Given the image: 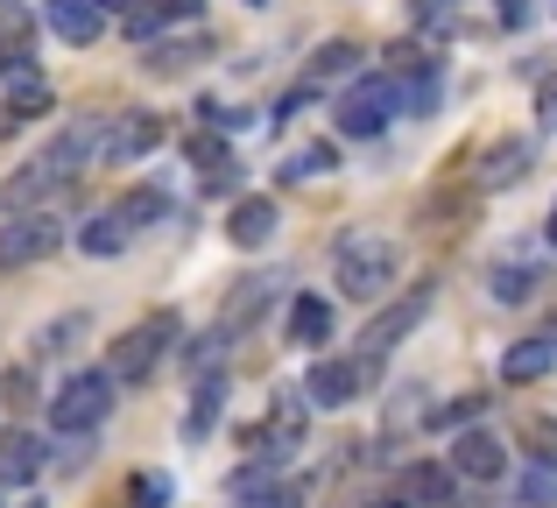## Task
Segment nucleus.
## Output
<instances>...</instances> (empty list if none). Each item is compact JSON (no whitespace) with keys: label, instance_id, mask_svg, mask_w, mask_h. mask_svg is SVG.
Segmentation results:
<instances>
[{"label":"nucleus","instance_id":"39448f33","mask_svg":"<svg viewBox=\"0 0 557 508\" xmlns=\"http://www.w3.org/2000/svg\"><path fill=\"white\" fill-rule=\"evenodd\" d=\"M395 113H403V85H395V71H374V78H360L354 92L339 99V113H332V121H339V135L374 141Z\"/></svg>","mask_w":557,"mask_h":508},{"label":"nucleus","instance_id":"cd10ccee","mask_svg":"<svg viewBox=\"0 0 557 508\" xmlns=\"http://www.w3.org/2000/svg\"><path fill=\"white\" fill-rule=\"evenodd\" d=\"M198 57H205V36H190V42H156V50H149V71H156V78H177V71H190Z\"/></svg>","mask_w":557,"mask_h":508},{"label":"nucleus","instance_id":"a878e982","mask_svg":"<svg viewBox=\"0 0 557 508\" xmlns=\"http://www.w3.org/2000/svg\"><path fill=\"white\" fill-rule=\"evenodd\" d=\"M332 170H339V149H332V141H311V149H297L283 163V177L289 184H311V177H332Z\"/></svg>","mask_w":557,"mask_h":508},{"label":"nucleus","instance_id":"f3484780","mask_svg":"<svg viewBox=\"0 0 557 508\" xmlns=\"http://www.w3.org/2000/svg\"><path fill=\"white\" fill-rule=\"evenodd\" d=\"M325 339H332V303L318 297V289H304V297L289 303V346H304V354H318Z\"/></svg>","mask_w":557,"mask_h":508},{"label":"nucleus","instance_id":"b1692460","mask_svg":"<svg viewBox=\"0 0 557 508\" xmlns=\"http://www.w3.org/2000/svg\"><path fill=\"white\" fill-rule=\"evenodd\" d=\"M36 113H50V85H42V71L8 78V121H36Z\"/></svg>","mask_w":557,"mask_h":508},{"label":"nucleus","instance_id":"e433bc0d","mask_svg":"<svg viewBox=\"0 0 557 508\" xmlns=\"http://www.w3.org/2000/svg\"><path fill=\"white\" fill-rule=\"evenodd\" d=\"M163 8H170V14H198V0H163Z\"/></svg>","mask_w":557,"mask_h":508},{"label":"nucleus","instance_id":"f257e3e1","mask_svg":"<svg viewBox=\"0 0 557 508\" xmlns=\"http://www.w3.org/2000/svg\"><path fill=\"white\" fill-rule=\"evenodd\" d=\"M332 275H339L346 297L374 303V297H388L395 275H403V248H395V240H381V234H346V240H339V261H332Z\"/></svg>","mask_w":557,"mask_h":508},{"label":"nucleus","instance_id":"473e14b6","mask_svg":"<svg viewBox=\"0 0 557 508\" xmlns=\"http://www.w3.org/2000/svg\"><path fill=\"white\" fill-rule=\"evenodd\" d=\"M78 332H85V318H57V325H42V339H36V346H42V354H64Z\"/></svg>","mask_w":557,"mask_h":508},{"label":"nucleus","instance_id":"7ed1b4c3","mask_svg":"<svg viewBox=\"0 0 557 508\" xmlns=\"http://www.w3.org/2000/svg\"><path fill=\"white\" fill-rule=\"evenodd\" d=\"M170 339H177V311H156V318H141L127 339H113V360H107L113 388H141V382H149L156 360L170 354Z\"/></svg>","mask_w":557,"mask_h":508},{"label":"nucleus","instance_id":"f8f14e48","mask_svg":"<svg viewBox=\"0 0 557 508\" xmlns=\"http://www.w3.org/2000/svg\"><path fill=\"white\" fill-rule=\"evenodd\" d=\"M42 22H50V36H57V42L85 50V42H99L107 14H99V0H42Z\"/></svg>","mask_w":557,"mask_h":508},{"label":"nucleus","instance_id":"72a5a7b5","mask_svg":"<svg viewBox=\"0 0 557 508\" xmlns=\"http://www.w3.org/2000/svg\"><path fill=\"white\" fill-rule=\"evenodd\" d=\"M494 22H502V28H530L536 22V0H494Z\"/></svg>","mask_w":557,"mask_h":508},{"label":"nucleus","instance_id":"423d86ee","mask_svg":"<svg viewBox=\"0 0 557 508\" xmlns=\"http://www.w3.org/2000/svg\"><path fill=\"white\" fill-rule=\"evenodd\" d=\"M368 382H374V354H325L311 368V382H304V402H318V410H346V402H360Z\"/></svg>","mask_w":557,"mask_h":508},{"label":"nucleus","instance_id":"1a4fd4ad","mask_svg":"<svg viewBox=\"0 0 557 508\" xmlns=\"http://www.w3.org/2000/svg\"><path fill=\"white\" fill-rule=\"evenodd\" d=\"M304 424H311V402H304V388H283V396L269 402V424H261L255 445H269V459H289V453H304Z\"/></svg>","mask_w":557,"mask_h":508},{"label":"nucleus","instance_id":"6e6552de","mask_svg":"<svg viewBox=\"0 0 557 508\" xmlns=\"http://www.w3.org/2000/svg\"><path fill=\"white\" fill-rule=\"evenodd\" d=\"M431 297H437V289H431V283H417V289H403V297H395L388 311H374V325H368V354L381 360L388 346H403L409 332H417L423 318H431Z\"/></svg>","mask_w":557,"mask_h":508},{"label":"nucleus","instance_id":"c9c22d12","mask_svg":"<svg viewBox=\"0 0 557 508\" xmlns=\"http://www.w3.org/2000/svg\"><path fill=\"white\" fill-rule=\"evenodd\" d=\"M127 8H135V0H99V14H121V22H127Z\"/></svg>","mask_w":557,"mask_h":508},{"label":"nucleus","instance_id":"ea45409f","mask_svg":"<svg viewBox=\"0 0 557 508\" xmlns=\"http://www.w3.org/2000/svg\"><path fill=\"white\" fill-rule=\"evenodd\" d=\"M544 240H550V248H557V212H550V226H544Z\"/></svg>","mask_w":557,"mask_h":508},{"label":"nucleus","instance_id":"bb28decb","mask_svg":"<svg viewBox=\"0 0 557 508\" xmlns=\"http://www.w3.org/2000/svg\"><path fill=\"white\" fill-rule=\"evenodd\" d=\"M113 212H121V226H127V234H141L149 220H163V212H170V198L156 191V184H141V191H127V198H121Z\"/></svg>","mask_w":557,"mask_h":508},{"label":"nucleus","instance_id":"f704fd0d","mask_svg":"<svg viewBox=\"0 0 557 508\" xmlns=\"http://www.w3.org/2000/svg\"><path fill=\"white\" fill-rule=\"evenodd\" d=\"M536 121H544V135H557V85H544V99H536Z\"/></svg>","mask_w":557,"mask_h":508},{"label":"nucleus","instance_id":"7c9ffc66","mask_svg":"<svg viewBox=\"0 0 557 508\" xmlns=\"http://www.w3.org/2000/svg\"><path fill=\"white\" fill-rule=\"evenodd\" d=\"M163 22H170V8H163V0H135L121 28H127L135 42H156V36H163Z\"/></svg>","mask_w":557,"mask_h":508},{"label":"nucleus","instance_id":"58836bf2","mask_svg":"<svg viewBox=\"0 0 557 508\" xmlns=\"http://www.w3.org/2000/svg\"><path fill=\"white\" fill-rule=\"evenodd\" d=\"M536 339H550V354H557V318H550V325H544V332H536Z\"/></svg>","mask_w":557,"mask_h":508},{"label":"nucleus","instance_id":"c756f323","mask_svg":"<svg viewBox=\"0 0 557 508\" xmlns=\"http://www.w3.org/2000/svg\"><path fill=\"white\" fill-rule=\"evenodd\" d=\"M346 71H360V50H354V42H325V50H318L311 57V85H325V78H346Z\"/></svg>","mask_w":557,"mask_h":508},{"label":"nucleus","instance_id":"a211bd4d","mask_svg":"<svg viewBox=\"0 0 557 508\" xmlns=\"http://www.w3.org/2000/svg\"><path fill=\"white\" fill-rule=\"evenodd\" d=\"M451 487H459V473L437 467V459H423V467L403 473V501L409 508H451Z\"/></svg>","mask_w":557,"mask_h":508},{"label":"nucleus","instance_id":"dca6fc26","mask_svg":"<svg viewBox=\"0 0 557 508\" xmlns=\"http://www.w3.org/2000/svg\"><path fill=\"white\" fill-rule=\"evenodd\" d=\"M269 303H275V275H240V289L226 297V318H219V332H226V339H233V332H247L261 311H269Z\"/></svg>","mask_w":557,"mask_h":508},{"label":"nucleus","instance_id":"2f4dec72","mask_svg":"<svg viewBox=\"0 0 557 508\" xmlns=\"http://www.w3.org/2000/svg\"><path fill=\"white\" fill-rule=\"evenodd\" d=\"M135 508H170V473H135Z\"/></svg>","mask_w":557,"mask_h":508},{"label":"nucleus","instance_id":"9b49d317","mask_svg":"<svg viewBox=\"0 0 557 508\" xmlns=\"http://www.w3.org/2000/svg\"><path fill=\"white\" fill-rule=\"evenodd\" d=\"M451 473H459V481H502V473H508V445L494 438V431H459V445H451Z\"/></svg>","mask_w":557,"mask_h":508},{"label":"nucleus","instance_id":"5701e85b","mask_svg":"<svg viewBox=\"0 0 557 508\" xmlns=\"http://www.w3.org/2000/svg\"><path fill=\"white\" fill-rule=\"evenodd\" d=\"M50 191H57V177H50L42 163H28L22 177H8V191H0V206H8V212H36V206H42Z\"/></svg>","mask_w":557,"mask_h":508},{"label":"nucleus","instance_id":"c85d7f7f","mask_svg":"<svg viewBox=\"0 0 557 508\" xmlns=\"http://www.w3.org/2000/svg\"><path fill=\"white\" fill-rule=\"evenodd\" d=\"M522 445L544 473H557V417H522Z\"/></svg>","mask_w":557,"mask_h":508},{"label":"nucleus","instance_id":"0eeeda50","mask_svg":"<svg viewBox=\"0 0 557 508\" xmlns=\"http://www.w3.org/2000/svg\"><path fill=\"white\" fill-rule=\"evenodd\" d=\"M57 248H64V220L57 212H8V226H0V269L50 261Z\"/></svg>","mask_w":557,"mask_h":508},{"label":"nucleus","instance_id":"4be33fe9","mask_svg":"<svg viewBox=\"0 0 557 508\" xmlns=\"http://www.w3.org/2000/svg\"><path fill=\"white\" fill-rule=\"evenodd\" d=\"M127 240H135V234L121 226V212H99V220H85V226H78V248L92 255V261H113V255H127Z\"/></svg>","mask_w":557,"mask_h":508},{"label":"nucleus","instance_id":"f03ea898","mask_svg":"<svg viewBox=\"0 0 557 508\" xmlns=\"http://www.w3.org/2000/svg\"><path fill=\"white\" fill-rule=\"evenodd\" d=\"M113 410V374L107 368H78L64 388L50 396V431L57 438H92Z\"/></svg>","mask_w":557,"mask_h":508},{"label":"nucleus","instance_id":"6ab92c4d","mask_svg":"<svg viewBox=\"0 0 557 508\" xmlns=\"http://www.w3.org/2000/svg\"><path fill=\"white\" fill-rule=\"evenodd\" d=\"M550 339H522V346H508V354H502V382L508 388H530V382H544V374H550Z\"/></svg>","mask_w":557,"mask_h":508},{"label":"nucleus","instance_id":"a19ab883","mask_svg":"<svg viewBox=\"0 0 557 508\" xmlns=\"http://www.w3.org/2000/svg\"><path fill=\"white\" fill-rule=\"evenodd\" d=\"M550 8H557V0H550Z\"/></svg>","mask_w":557,"mask_h":508},{"label":"nucleus","instance_id":"2eb2a0df","mask_svg":"<svg viewBox=\"0 0 557 508\" xmlns=\"http://www.w3.org/2000/svg\"><path fill=\"white\" fill-rule=\"evenodd\" d=\"M226 240H233V248H269V240H275V206H269V198H233Z\"/></svg>","mask_w":557,"mask_h":508},{"label":"nucleus","instance_id":"393cba45","mask_svg":"<svg viewBox=\"0 0 557 508\" xmlns=\"http://www.w3.org/2000/svg\"><path fill=\"white\" fill-rule=\"evenodd\" d=\"M480 417H487V396H451V402H431L423 424H431V431H473Z\"/></svg>","mask_w":557,"mask_h":508},{"label":"nucleus","instance_id":"4c0bfd02","mask_svg":"<svg viewBox=\"0 0 557 508\" xmlns=\"http://www.w3.org/2000/svg\"><path fill=\"white\" fill-rule=\"evenodd\" d=\"M368 508H409V501H403V495H381V501H368Z\"/></svg>","mask_w":557,"mask_h":508},{"label":"nucleus","instance_id":"4468645a","mask_svg":"<svg viewBox=\"0 0 557 508\" xmlns=\"http://www.w3.org/2000/svg\"><path fill=\"white\" fill-rule=\"evenodd\" d=\"M536 163V141H494L487 156H480V184L487 191H508V184H522Z\"/></svg>","mask_w":557,"mask_h":508},{"label":"nucleus","instance_id":"20e7f679","mask_svg":"<svg viewBox=\"0 0 557 508\" xmlns=\"http://www.w3.org/2000/svg\"><path fill=\"white\" fill-rule=\"evenodd\" d=\"M107 127H113V113H78L71 127H57V141L36 156L42 170H50L57 184H71L78 170H92V163H107Z\"/></svg>","mask_w":557,"mask_h":508},{"label":"nucleus","instance_id":"aec40b11","mask_svg":"<svg viewBox=\"0 0 557 508\" xmlns=\"http://www.w3.org/2000/svg\"><path fill=\"white\" fill-rule=\"evenodd\" d=\"M226 417V374H205L198 388H190V410H184V438H205V431Z\"/></svg>","mask_w":557,"mask_h":508},{"label":"nucleus","instance_id":"9d476101","mask_svg":"<svg viewBox=\"0 0 557 508\" xmlns=\"http://www.w3.org/2000/svg\"><path fill=\"white\" fill-rule=\"evenodd\" d=\"M163 149V121L156 113H113L107 127V163H141V156Z\"/></svg>","mask_w":557,"mask_h":508},{"label":"nucleus","instance_id":"412c9836","mask_svg":"<svg viewBox=\"0 0 557 508\" xmlns=\"http://www.w3.org/2000/svg\"><path fill=\"white\" fill-rule=\"evenodd\" d=\"M36 473H42V438H28V431H8V438H0V481L22 487V481H36Z\"/></svg>","mask_w":557,"mask_h":508},{"label":"nucleus","instance_id":"ddd939ff","mask_svg":"<svg viewBox=\"0 0 557 508\" xmlns=\"http://www.w3.org/2000/svg\"><path fill=\"white\" fill-rule=\"evenodd\" d=\"M536 283H544V261H536V255H502L487 269V297L494 303H530Z\"/></svg>","mask_w":557,"mask_h":508}]
</instances>
